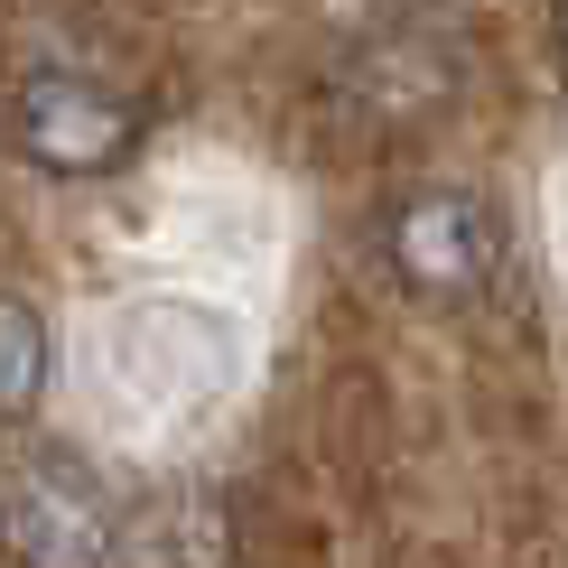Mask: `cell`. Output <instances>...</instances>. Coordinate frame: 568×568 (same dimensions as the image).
Wrapping results in <instances>:
<instances>
[{"mask_svg":"<svg viewBox=\"0 0 568 568\" xmlns=\"http://www.w3.org/2000/svg\"><path fill=\"white\" fill-rule=\"evenodd\" d=\"M559 57H568V19H559Z\"/></svg>","mask_w":568,"mask_h":568,"instance_id":"7","label":"cell"},{"mask_svg":"<svg viewBox=\"0 0 568 568\" xmlns=\"http://www.w3.org/2000/svg\"><path fill=\"white\" fill-rule=\"evenodd\" d=\"M383 262L410 298H476L504 271V215L466 186H410L383 215Z\"/></svg>","mask_w":568,"mask_h":568,"instance_id":"3","label":"cell"},{"mask_svg":"<svg viewBox=\"0 0 568 568\" xmlns=\"http://www.w3.org/2000/svg\"><path fill=\"white\" fill-rule=\"evenodd\" d=\"M112 494L84 457L65 447H38V457L10 466L0 485V550L10 568H112Z\"/></svg>","mask_w":568,"mask_h":568,"instance_id":"2","label":"cell"},{"mask_svg":"<svg viewBox=\"0 0 568 568\" xmlns=\"http://www.w3.org/2000/svg\"><path fill=\"white\" fill-rule=\"evenodd\" d=\"M457 84H466V38L447 29V19H429V10L364 29L345 47V65H336V93L383 131L392 122H429L438 103H457Z\"/></svg>","mask_w":568,"mask_h":568,"instance_id":"4","label":"cell"},{"mask_svg":"<svg viewBox=\"0 0 568 568\" xmlns=\"http://www.w3.org/2000/svg\"><path fill=\"white\" fill-rule=\"evenodd\" d=\"M112 568H233V504L215 485H150L112 523Z\"/></svg>","mask_w":568,"mask_h":568,"instance_id":"5","label":"cell"},{"mask_svg":"<svg viewBox=\"0 0 568 568\" xmlns=\"http://www.w3.org/2000/svg\"><path fill=\"white\" fill-rule=\"evenodd\" d=\"M10 140L47 178H112V169H131V150H140V103L112 93L103 75L38 65V75H19V93H10Z\"/></svg>","mask_w":568,"mask_h":568,"instance_id":"1","label":"cell"},{"mask_svg":"<svg viewBox=\"0 0 568 568\" xmlns=\"http://www.w3.org/2000/svg\"><path fill=\"white\" fill-rule=\"evenodd\" d=\"M38 392H47V317L29 298H0V429H19Z\"/></svg>","mask_w":568,"mask_h":568,"instance_id":"6","label":"cell"}]
</instances>
